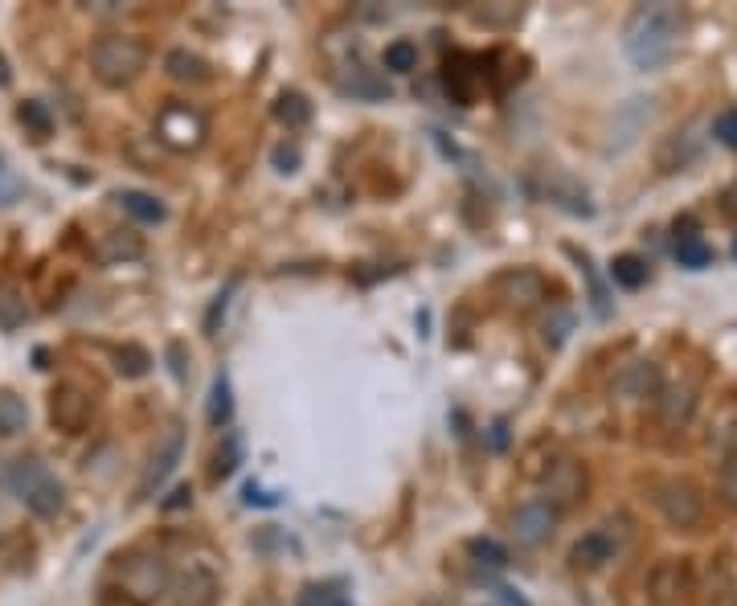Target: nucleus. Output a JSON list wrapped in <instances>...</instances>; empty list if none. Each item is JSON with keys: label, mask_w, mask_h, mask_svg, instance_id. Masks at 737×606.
I'll return each instance as SVG.
<instances>
[{"label": "nucleus", "mask_w": 737, "mask_h": 606, "mask_svg": "<svg viewBox=\"0 0 737 606\" xmlns=\"http://www.w3.org/2000/svg\"><path fill=\"white\" fill-rule=\"evenodd\" d=\"M115 201L123 205V213H132V218H136V222H144V226H156V222H164V205H160L152 193L127 189V193H119Z\"/></svg>", "instance_id": "a211bd4d"}, {"label": "nucleus", "mask_w": 737, "mask_h": 606, "mask_svg": "<svg viewBox=\"0 0 737 606\" xmlns=\"http://www.w3.org/2000/svg\"><path fill=\"white\" fill-rule=\"evenodd\" d=\"M13 82V74H9V66H5V58H0V86H9Z\"/></svg>", "instance_id": "37998d69"}, {"label": "nucleus", "mask_w": 737, "mask_h": 606, "mask_svg": "<svg viewBox=\"0 0 737 606\" xmlns=\"http://www.w3.org/2000/svg\"><path fill=\"white\" fill-rule=\"evenodd\" d=\"M692 410H697V389H692V385H668V389H660L656 414H660V422L668 430H680L692 418Z\"/></svg>", "instance_id": "ddd939ff"}, {"label": "nucleus", "mask_w": 737, "mask_h": 606, "mask_svg": "<svg viewBox=\"0 0 737 606\" xmlns=\"http://www.w3.org/2000/svg\"><path fill=\"white\" fill-rule=\"evenodd\" d=\"M21 197V181L9 172V164H5V156H0V205H13Z\"/></svg>", "instance_id": "473e14b6"}, {"label": "nucleus", "mask_w": 737, "mask_h": 606, "mask_svg": "<svg viewBox=\"0 0 737 606\" xmlns=\"http://www.w3.org/2000/svg\"><path fill=\"white\" fill-rule=\"evenodd\" d=\"M545 492H549V500H557V504H574L582 492H586V471L578 467V463H557L553 471H549V480H545Z\"/></svg>", "instance_id": "4468645a"}, {"label": "nucleus", "mask_w": 737, "mask_h": 606, "mask_svg": "<svg viewBox=\"0 0 737 606\" xmlns=\"http://www.w3.org/2000/svg\"><path fill=\"white\" fill-rule=\"evenodd\" d=\"M570 557L578 561V566H586V570H598V566H606V561L615 557V537L602 533V529H594V533H586V537L574 545Z\"/></svg>", "instance_id": "dca6fc26"}, {"label": "nucleus", "mask_w": 737, "mask_h": 606, "mask_svg": "<svg viewBox=\"0 0 737 606\" xmlns=\"http://www.w3.org/2000/svg\"><path fill=\"white\" fill-rule=\"evenodd\" d=\"M680 9L676 5H643L635 9V17L627 21L623 33V50L639 70H660L680 41Z\"/></svg>", "instance_id": "f257e3e1"}, {"label": "nucleus", "mask_w": 737, "mask_h": 606, "mask_svg": "<svg viewBox=\"0 0 737 606\" xmlns=\"http://www.w3.org/2000/svg\"><path fill=\"white\" fill-rule=\"evenodd\" d=\"M733 258H737V242H733Z\"/></svg>", "instance_id": "c03bdc74"}, {"label": "nucleus", "mask_w": 737, "mask_h": 606, "mask_svg": "<svg viewBox=\"0 0 737 606\" xmlns=\"http://www.w3.org/2000/svg\"><path fill=\"white\" fill-rule=\"evenodd\" d=\"M299 606H353L344 594H332V590H303Z\"/></svg>", "instance_id": "72a5a7b5"}, {"label": "nucleus", "mask_w": 737, "mask_h": 606, "mask_svg": "<svg viewBox=\"0 0 737 606\" xmlns=\"http://www.w3.org/2000/svg\"><path fill=\"white\" fill-rule=\"evenodd\" d=\"M168 582H172V570H168V561L164 557H132L123 566V574H119V586H123V594L132 598V602H156L164 590H168Z\"/></svg>", "instance_id": "20e7f679"}, {"label": "nucleus", "mask_w": 737, "mask_h": 606, "mask_svg": "<svg viewBox=\"0 0 737 606\" xmlns=\"http://www.w3.org/2000/svg\"><path fill=\"white\" fill-rule=\"evenodd\" d=\"M156 136H160L168 148L189 152V148H197V144L205 140V119H201L189 103H164V111H160V119H156Z\"/></svg>", "instance_id": "423d86ee"}, {"label": "nucleus", "mask_w": 737, "mask_h": 606, "mask_svg": "<svg viewBox=\"0 0 737 606\" xmlns=\"http://www.w3.org/2000/svg\"><path fill=\"white\" fill-rule=\"evenodd\" d=\"M275 115H279V123H287V127H291V132H299V127H308V123H312V103L291 91V95H279Z\"/></svg>", "instance_id": "b1692460"}, {"label": "nucleus", "mask_w": 737, "mask_h": 606, "mask_svg": "<svg viewBox=\"0 0 737 606\" xmlns=\"http://www.w3.org/2000/svg\"><path fill=\"white\" fill-rule=\"evenodd\" d=\"M115 369H119L123 377H144V373L152 369V357L140 349V344H123V349L115 353Z\"/></svg>", "instance_id": "c85d7f7f"}, {"label": "nucleus", "mask_w": 737, "mask_h": 606, "mask_svg": "<svg viewBox=\"0 0 737 606\" xmlns=\"http://www.w3.org/2000/svg\"><path fill=\"white\" fill-rule=\"evenodd\" d=\"M205 418H209V426H226V422L234 418V385H230V373H218V377H213Z\"/></svg>", "instance_id": "f3484780"}, {"label": "nucleus", "mask_w": 737, "mask_h": 606, "mask_svg": "<svg viewBox=\"0 0 737 606\" xmlns=\"http://www.w3.org/2000/svg\"><path fill=\"white\" fill-rule=\"evenodd\" d=\"M29 426V410L17 394H0V439H13Z\"/></svg>", "instance_id": "4be33fe9"}, {"label": "nucleus", "mask_w": 737, "mask_h": 606, "mask_svg": "<svg viewBox=\"0 0 737 606\" xmlns=\"http://www.w3.org/2000/svg\"><path fill=\"white\" fill-rule=\"evenodd\" d=\"M656 389H660V373H656L652 361H631V365H623V373L615 377V394H619L623 402H639V398H647V394H656Z\"/></svg>", "instance_id": "f8f14e48"}, {"label": "nucleus", "mask_w": 737, "mask_h": 606, "mask_svg": "<svg viewBox=\"0 0 737 606\" xmlns=\"http://www.w3.org/2000/svg\"><path fill=\"white\" fill-rule=\"evenodd\" d=\"M189 500H193V492H189V488H177V492H172V500H164V508H181V504H189Z\"/></svg>", "instance_id": "ea45409f"}, {"label": "nucleus", "mask_w": 737, "mask_h": 606, "mask_svg": "<svg viewBox=\"0 0 737 606\" xmlns=\"http://www.w3.org/2000/svg\"><path fill=\"white\" fill-rule=\"evenodd\" d=\"M611 279L619 287H627V291H639L647 283V263H643L639 254H619L615 263H611Z\"/></svg>", "instance_id": "5701e85b"}, {"label": "nucleus", "mask_w": 737, "mask_h": 606, "mask_svg": "<svg viewBox=\"0 0 737 606\" xmlns=\"http://www.w3.org/2000/svg\"><path fill=\"white\" fill-rule=\"evenodd\" d=\"M656 508L664 512V521H668L672 529H697L701 516H705L701 492L692 488V484H684V480L660 484V488H656Z\"/></svg>", "instance_id": "39448f33"}, {"label": "nucleus", "mask_w": 737, "mask_h": 606, "mask_svg": "<svg viewBox=\"0 0 737 606\" xmlns=\"http://www.w3.org/2000/svg\"><path fill=\"white\" fill-rule=\"evenodd\" d=\"M553 525H557V508L549 500H529V504H520L512 512V533H516V541H525V545L549 541Z\"/></svg>", "instance_id": "1a4fd4ad"}, {"label": "nucleus", "mask_w": 737, "mask_h": 606, "mask_svg": "<svg viewBox=\"0 0 737 606\" xmlns=\"http://www.w3.org/2000/svg\"><path fill=\"white\" fill-rule=\"evenodd\" d=\"M467 553L480 561V566H488V570H500V566H508V553H504V545H496L492 537H471L467 541Z\"/></svg>", "instance_id": "cd10ccee"}, {"label": "nucleus", "mask_w": 737, "mask_h": 606, "mask_svg": "<svg viewBox=\"0 0 737 606\" xmlns=\"http://www.w3.org/2000/svg\"><path fill=\"white\" fill-rule=\"evenodd\" d=\"M676 258H680V267H688V271H705V267L713 263V250H709V242H701L697 234H684V238L676 242Z\"/></svg>", "instance_id": "393cba45"}, {"label": "nucleus", "mask_w": 737, "mask_h": 606, "mask_svg": "<svg viewBox=\"0 0 737 606\" xmlns=\"http://www.w3.org/2000/svg\"><path fill=\"white\" fill-rule=\"evenodd\" d=\"M91 414H95V398L82 394L78 385H58L54 394H50V422L58 430H70V435H78V430L91 422Z\"/></svg>", "instance_id": "6e6552de"}, {"label": "nucleus", "mask_w": 737, "mask_h": 606, "mask_svg": "<svg viewBox=\"0 0 737 606\" xmlns=\"http://www.w3.org/2000/svg\"><path fill=\"white\" fill-rule=\"evenodd\" d=\"M181 455H185V430L181 426H168L164 430V439L156 443V451H152V459H148V467H144V475H140V488H136V500H148L172 471H177V463H181Z\"/></svg>", "instance_id": "0eeeda50"}, {"label": "nucleus", "mask_w": 737, "mask_h": 606, "mask_svg": "<svg viewBox=\"0 0 737 606\" xmlns=\"http://www.w3.org/2000/svg\"><path fill=\"white\" fill-rule=\"evenodd\" d=\"M570 254L578 258V267H582V275L590 279V299H594V308H598V316H606V295H602V283H598V279H594V271H590V258H586L582 250H574V246H570Z\"/></svg>", "instance_id": "7c9ffc66"}, {"label": "nucleus", "mask_w": 737, "mask_h": 606, "mask_svg": "<svg viewBox=\"0 0 737 606\" xmlns=\"http://www.w3.org/2000/svg\"><path fill=\"white\" fill-rule=\"evenodd\" d=\"M414 66H418V46H414V41H406V37L389 41V46H385V70H394V74H410Z\"/></svg>", "instance_id": "a878e982"}, {"label": "nucleus", "mask_w": 737, "mask_h": 606, "mask_svg": "<svg viewBox=\"0 0 737 606\" xmlns=\"http://www.w3.org/2000/svg\"><path fill=\"white\" fill-rule=\"evenodd\" d=\"M168 353H172V361H181V344H172ZM172 373H177V377H185V365H172Z\"/></svg>", "instance_id": "79ce46f5"}, {"label": "nucleus", "mask_w": 737, "mask_h": 606, "mask_svg": "<svg viewBox=\"0 0 737 606\" xmlns=\"http://www.w3.org/2000/svg\"><path fill=\"white\" fill-rule=\"evenodd\" d=\"M275 164H279V172H295L299 152H295V148H275Z\"/></svg>", "instance_id": "58836bf2"}, {"label": "nucleus", "mask_w": 737, "mask_h": 606, "mask_svg": "<svg viewBox=\"0 0 737 606\" xmlns=\"http://www.w3.org/2000/svg\"><path fill=\"white\" fill-rule=\"evenodd\" d=\"M504 430H508V426H504V422H500V426H496V430H492V447H496V451H500V447H504V443H508V435H504Z\"/></svg>", "instance_id": "a19ab883"}, {"label": "nucleus", "mask_w": 737, "mask_h": 606, "mask_svg": "<svg viewBox=\"0 0 737 606\" xmlns=\"http://www.w3.org/2000/svg\"><path fill=\"white\" fill-rule=\"evenodd\" d=\"M25 316H29L25 299H21L17 291H9V287H0V324H5V328H17Z\"/></svg>", "instance_id": "c756f323"}, {"label": "nucleus", "mask_w": 737, "mask_h": 606, "mask_svg": "<svg viewBox=\"0 0 737 606\" xmlns=\"http://www.w3.org/2000/svg\"><path fill=\"white\" fill-rule=\"evenodd\" d=\"M344 91L353 99H389V86L381 78H373L369 70H353V78L344 82Z\"/></svg>", "instance_id": "bb28decb"}, {"label": "nucleus", "mask_w": 737, "mask_h": 606, "mask_svg": "<svg viewBox=\"0 0 737 606\" xmlns=\"http://www.w3.org/2000/svg\"><path fill=\"white\" fill-rule=\"evenodd\" d=\"M721 496H725L729 504H737V455H729V459L721 463Z\"/></svg>", "instance_id": "f704fd0d"}, {"label": "nucleus", "mask_w": 737, "mask_h": 606, "mask_svg": "<svg viewBox=\"0 0 737 606\" xmlns=\"http://www.w3.org/2000/svg\"><path fill=\"white\" fill-rule=\"evenodd\" d=\"M570 324H574V316L561 312L553 324H545V340H549V344H561V340H566V332H570Z\"/></svg>", "instance_id": "e433bc0d"}, {"label": "nucleus", "mask_w": 737, "mask_h": 606, "mask_svg": "<svg viewBox=\"0 0 737 606\" xmlns=\"http://www.w3.org/2000/svg\"><path fill=\"white\" fill-rule=\"evenodd\" d=\"M148 66V50L140 37H103L99 46L91 50V70L103 86H127L136 82Z\"/></svg>", "instance_id": "f03ea898"}, {"label": "nucleus", "mask_w": 737, "mask_h": 606, "mask_svg": "<svg viewBox=\"0 0 737 606\" xmlns=\"http://www.w3.org/2000/svg\"><path fill=\"white\" fill-rule=\"evenodd\" d=\"M242 500H246V504H263V508H275V504H279V496H271V492H263V488H254V484L242 488Z\"/></svg>", "instance_id": "4c0bfd02"}, {"label": "nucleus", "mask_w": 737, "mask_h": 606, "mask_svg": "<svg viewBox=\"0 0 737 606\" xmlns=\"http://www.w3.org/2000/svg\"><path fill=\"white\" fill-rule=\"evenodd\" d=\"M242 455H246V443H242V435H238V430H226V443L218 447V455H213V467H209V475H213V480H226V475H234V471H238Z\"/></svg>", "instance_id": "6ab92c4d"}, {"label": "nucleus", "mask_w": 737, "mask_h": 606, "mask_svg": "<svg viewBox=\"0 0 737 606\" xmlns=\"http://www.w3.org/2000/svg\"><path fill=\"white\" fill-rule=\"evenodd\" d=\"M496 287H500V295L512 303V308H520V312L537 308V303L545 299V279L537 271H508Z\"/></svg>", "instance_id": "9b49d317"}, {"label": "nucleus", "mask_w": 737, "mask_h": 606, "mask_svg": "<svg viewBox=\"0 0 737 606\" xmlns=\"http://www.w3.org/2000/svg\"><path fill=\"white\" fill-rule=\"evenodd\" d=\"M17 119L29 127V136L41 144V140H50L54 136V115H50V107L46 103H37V99H25L21 107H17Z\"/></svg>", "instance_id": "aec40b11"}, {"label": "nucleus", "mask_w": 737, "mask_h": 606, "mask_svg": "<svg viewBox=\"0 0 737 606\" xmlns=\"http://www.w3.org/2000/svg\"><path fill=\"white\" fill-rule=\"evenodd\" d=\"M234 287H238V283L230 279V283H226V291H222L218 299H213V308L205 312V336H213V332H218V316L226 312V303H230V291H234Z\"/></svg>", "instance_id": "c9c22d12"}, {"label": "nucleus", "mask_w": 737, "mask_h": 606, "mask_svg": "<svg viewBox=\"0 0 737 606\" xmlns=\"http://www.w3.org/2000/svg\"><path fill=\"white\" fill-rule=\"evenodd\" d=\"M652 594H656V602H664V606H676V602H684V598L692 594V574H688L684 561H664V566H656V574H652Z\"/></svg>", "instance_id": "9d476101"}, {"label": "nucleus", "mask_w": 737, "mask_h": 606, "mask_svg": "<svg viewBox=\"0 0 737 606\" xmlns=\"http://www.w3.org/2000/svg\"><path fill=\"white\" fill-rule=\"evenodd\" d=\"M164 66H168L172 78H181V82H205L209 78V62L197 58V54H189V50H172Z\"/></svg>", "instance_id": "412c9836"}, {"label": "nucleus", "mask_w": 737, "mask_h": 606, "mask_svg": "<svg viewBox=\"0 0 737 606\" xmlns=\"http://www.w3.org/2000/svg\"><path fill=\"white\" fill-rule=\"evenodd\" d=\"M213 598H218V578H213V570L189 566V574L177 586V602L181 606H213Z\"/></svg>", "instance_id": "2eb2a0df"}, {"label": "nucleus", "mask_w": 737, "mask_h": 606, "mask_svg": "<svg viewBox=\"0 0 737 606\" xmlns=\"http://www.w3.org/2000/svg\"><path fill=\"white\" fill-rule=\"evenodd\" d=\"M713 136L725 144V148H737V111H721L713 119Z\"/></svg>", "instance_id": "2f4dec72"}, {"label": "nucleus", "mask_w": 737, "mask_h": 606, "mask_svg": "<svg viewBox=\"0 0 737 606\" xmlns=\"http://www.w3.org/2000/svg\"><path fill=\"white\" fill-rule=\"evenodd\" d=\"M9 484H13L17 500H21L33 516H54V512L62 508V484H58V475H54L46 463H41V459H33V455L13 463Z\"/></svg>", "instance_id": "7ed1b4c3"}]
</instances>
